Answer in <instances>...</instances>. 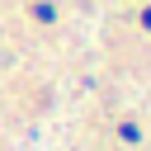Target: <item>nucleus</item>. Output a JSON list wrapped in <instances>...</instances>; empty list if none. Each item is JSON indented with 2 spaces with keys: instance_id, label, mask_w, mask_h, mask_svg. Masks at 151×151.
I'll use <instances>...</instances> for the list:
<instances>
[{
  "instance_id": "f257e3e1",
  "label": "nucleus",
  "mask_w": 151,
  "mask_h": 151,
  "mask_svg": "<svg viewBox=\"0 0 151 151\" xmlns=\"http://www.w3.org/2000/svg\"><path fill=\"white\" fill-rule=\"evenodd\" d=\"M33 19H42V24H52V19H57V9H52V0H38V5H33Z\"/></svg>"
},
{
  "instance_id": "f03ea898",
  "label": "nucleus",
  "mask_w": 151,
  "mask_h": 151,
  "mask_svg": "<svg viewBox=\"0 0 151 151\" xmlns=\"http://www.w3.org/2000/svg\"><path fill=\"white\" fill-rule=\"evenodd\" d=\"M142 19H146V28H151V9H146V14H142Z\"/></svg>"
}]
</instances>
